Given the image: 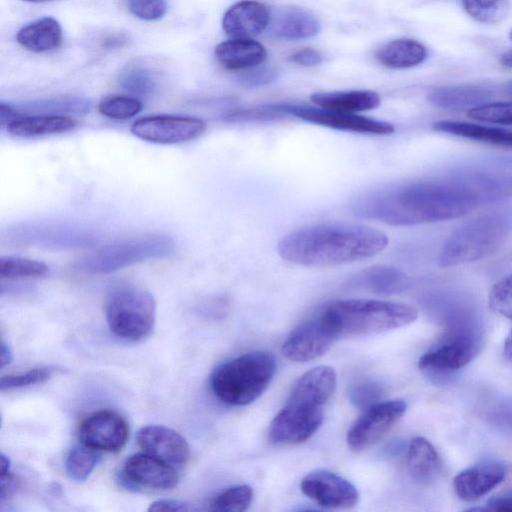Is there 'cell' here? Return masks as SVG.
<instances>
[{
  "label": "cell",
  "instance_id": "60d3db41",
  "mask_svg": "<svg viewBox=\"0 0 512 512\" xmlns=\"http://www.w3.org/2000/svg\"><path fill=\"white\" fill-rule=\"evenodd\" d=\"M468 116L479 121L512 125V102L486 103L470 109Z\"/></svg>",
  "mask_w": 512,
  "mask_h": 512
},
{
  "label": "cell",
  "instance_id": "74e56055",
  "mask_svg": "<svg viewBox=\"0 0 512 512\" xmlns=\"http://www.w3.org/2000/svg\"><path fill=\"white\" fill-rule=\"evenodd\" d=\"M142 103L135 97L110 95L102 98L98 104L99 112L110 119L125 120L137 115Z\"/></svg>",
  "mask_w": 512,
  "mask_h": 512
},
{
  "label": "cell",
  "instance_id": "7dc6e473",
  "mask_svg": "<svg viewBox=\"0 0 512 512\" xmlns=\"http://www.w3.org/2000/svg\"><path fill=\"white\" fill-rule=\"evenodd\" d=\"M484 510L512 512V489L491 497Z\"/></svg>",
  "mask_w": 512,
  "mask_h": 512
},
{
  "label": "cell",
  "instance_id": "52a82bcc",
  "mask_svg": "<svg viewBox=\"0 0 512 512\" xmlns=\"http://www.w3.org/2000/svg\"><path fill=\"white\" fill-rule=\"evenodd\" d=\"M175 250L174 240L164 234H144L104 245L89 253L78 268L90 274H108L126 267L162 259Z\"/></svg>",
  "mask_w": 512,
  "mask_h": 512
},
{
  "label": "cell",
  "instance_id": "e575fe53",
  "mask_svg": "<svg viewBox=\"0 0 512 512\" xmlns=\"http://www.w3.org/2000/svg\"><path fill=\"white\" fill-rule=\"evenodd\" d=\"M49 271V267L34 259L5 256L0 258L1 279H21L42 277Z\"/></svg>",
  "mask_w": 512,
  "mask_h": 512
},
{
  "label": "cell",
  "instance_id": "44dd1931",
  "mask_svg": "<svg viewBox=\"0 0 512 512\" xmlns=\"http://www.w3.org/2000/svg\"><path fill=\"white\" fill-rule=\"evenodd\" d=\"M505 478V467L497 461H485L458 473L453 480L456 495L474 502L487 495Z\"/></svg>",
  "mask_w": 512,
  "mask_h": 512
},
{
  "label": "cell",
  "instance_id": "9c48e42d",
  "mask_svg": "<svg viewBox=\"0 0 512 512\" xmlns=\"http://www.w3.org/2000/svg\"><path fill=\"white\" fill-rule=\"evenodd\" d=\"M105 315L110 330L116 336L138 341L147 337L154 328L155 299L142 288L122 286L107 297Z\"/></svg>",
  "mask_w": 512,
  "mask_h": 512
},
{
  "label": "cell",
  "instance_id": "9a60e30c",
  "mask_svg": "<svg viewBox=\"0 0 512 512\" xmlns=\"http://www.w3.org/2000/svg\"><path fill=\"white\" fill-rule=\"evenodd\" d=\"M205 122L196 117L178 115H152L136 120L131 133L144 141L156 144H180L200 137Z\"/></svg>",
  "mask_w": 512,
  "mask_h": 512
},
{
  "label": "cell",
  "instance_id": "8992f818",
  "mask_svg": "<svg viewBox=\"0 0 512 512\" xmlns=\"http://www.w3.org/2000/svg\"><path fill=\"white\" fill-rule=\"evenodd\" d=\"M512 229V211L502 209L482 214L457 228L444 242L441 267H453L480 260L505 241Z\"/></svg>",
  "mask_w": 512,
  "mask_h": 512
},
{
  "label": "cell",
  "instance_id": "d4e9b609",
  "mask_svg": "<svg viewBox=\"0 0 512 512\" xmlns=\"http://www.w3.org/2000/svg\"><path fill=\"white\" fill-rule=\"evenodd\" d=\"M265 47L251 38H233L215 48L217 61L228 70H247L259 66L266 59Z\"/></svg>",
  "mask_w": 512,
  "mask_h": 512
},
{
  "label": "cell",
  "instance_id": "8fae6325",
  "mask_svg": "<svg viewBox=\"0 0 512 512\" xmlns=\"http://www.w3.org/2000/svg\"><path fill=\"white\" fill-rule=\"evenodd\" d=\"M275 107L282 116L291 115L303 121L336 130L369 135H389L395 129L389 122L368 118L356 113L287 103L275 104Z\"/></svg>",
  "mask_w": 512,
  "mask_h": 512
},
{
  "label": "cell",
  "instance_id": "ee69618b",
  "mask_svg": "<svg viewBox=\"0 0 512 512\" xmlns=\"http://www.w3.org/2000/svg\"><path fill=\"white\" fill-rule=\"evenodd\" d=\"M381 387L373 382H362L353 387L350 392L351 401L358 407L367 408L381 397Z\"/></svg>",
  "mask_w": 512,
  "mask_h": 512
},
{
  "label": "cell",
  "instance_id": "f907efd6",
  "mask_svg": "<svg viewBox=\"0 0 512 512\" xmlns=\"http://www.w3.org/2000/svg\"><path fill=\"white\" fill-rule=\"evenodd\" d=\"M503 353L505 358L512 363V329L508 333L503 346Z\"/></svg>",
  "mask_w": 512,
  "mask_h": 512
},
{
  "label": "cell",
  "instance_id": "83f0119b",
  "mask_svg": "<svg viewBox=\"0 0 512 512\" xmlns=\"http://www.w3.org/2000/svg\"><path fill=\"white\" fill-rule=\"evenodd\" d=\"M63 39L60 23L53 17H42L19 29L16 40L24 49L43 53L57 49Z\"/></svg>",
  "mask_w": 512,
  "mask_h": 512
},
{
  "label": "cell",
  "instance_id": "f1b7e54d",
  "mask_svg": "<svg viewBox=\"0 0 512 512\" xmlns=\"http://www.w3.org/2000/svg\"><path fill=\"white\" fill-rule=\"evenodd\" d=\"M310 99L318 107L346 113L368 111L380 105L378 93L372 90L315 92Z\"/></svg>",
  "mask_w": 512,
  "mask_h": 512
},
{
  "label": "cell",
  "instance_id": "e0dca14e",
  "mask_svg": "<svg viewBox=\"0 0 512 512\" xmlns=\"http://www.w3.org/2000/svg\"><path fill=\"white\" fill-rule=\"evenodd\" d=\"M300 487L303 494L326 509H349L359 500L358 490L350 481L326 470L309 473Z\"/></svg>",
  "mask_w": 512,
  "mask_h": 512
},
{
  "label": "cell",
  "instance_id": "3957f363",
  "mask_svg": "<svg viewBox=\"0 0 512 512\" xmlns=\"http://www.w3.org/2000/svg\"><path fill=\"white\" fill-rule=\"evenodd\" d=\"M336 384L337 375L330 366H318L303 374L272 420L269 441L276 445H294L311 438L323 422L324 407Z\"/></svg>",
  "mask_w": 512,
  "mask_h": 512
},
{
  "label": "cell",
  "instance_id": "11a10c76",
  "mask_svg": "<svg viewBox=\"0 0 512 512\" xmlns=\"http://www.w3.org/2000/svg\"><path fill=\"white\" fill-rule=\"evenodd\" d=\"M510 38H511V40H512V30H511V32H510Z\"/></svg>",
  "mask_w": 512,
  "mask_h": 512
},
{
  "label": "cell",
  "instance_id": "b9f144b4",
  "mask_svg": "<svg viewBox=\"0 0 512 512\" xmlns=\"http://www.w3.org/2000/svg\"><path fill=\"white\" fill-rule=\"evenodd\" d=\"M135 17L146 21L161 19L167 12L166 0H123Z\"/></svg>",
  "mask_w": 512,
  "mask_h": 512
},
{
  "label": "cell",
  "instance_id": "d6986e66",
  "mask_svg": "<svg viewBox=\"0 0 512 512\" xmlns=\"http://www.w3.org/2000/svg\"><path fill=\"white\" fill-rule=\"evenodd\" d=\"M123 478L131 486L155 490L171 489L179 480L174 467L147 453L134 454L125 461Z\"/></svg>",
  "mask_w": 512,
  "mask_h": 512
},
{
  "label": "cell",
  "instance_id": "ffe728a7",
  "mask_svg": "<svg viewBox=\"0 0 512 512\" xmlns=\"http://www.w3.org/2000/svg\"><path fill=\"white\" fill-rule=\"evenodd\" d=\"M320 29L319 20L310 11L295 6H284L270 12L266 30L272 38L297 41L317 35Z\"/></svg>",
  "mask_w": 512,
  "mask_h": 512
},
{
  "label": "cell",
  "instance_id": "6da1fadb",
  "mask_svg": "<svg viewBox=\"0 0 512 512\" xmlns=\"http://www.w3.org/2000/svg\"><path fill=\"white\" fill-rule=\"evenodd\" d=\"M475 201L446 179L388 185L359 195L351 205L363 219L393 226H414L459 218Z\"/></svg>",
  "mask_w": 512,
  "mask_h": 512
},
{
  "label": "cell",
  "instance_id": "bcb514c9",
  "mask_svg": "<svg viewBox=\"0 0 512 512\" xmlns=\"http://www.w3.org/2000/svg\"><path fill=\"white\" fill-rule=\"evenodd\" d=\"M289 60L301 66L311 67L320 64L323 56L317 50L305 48L292 53Z\"/></svg>",
  "mask_w": 512,
  "mask_h": 512
},
{
  "label": "cell",
  "instance_id": "2e32d148",
  "mask_svg": "<svg viewBox=\"0 0 512 512\" xmlns=\"http://www.w3.org/2000/svg\"><path fill=\"white\" fill-rule=\"evenodd\" d=\"M82 444L97 451L118 452L129 437L126 420L111 410H100L85 417L78 428Z\"/></svg>",
  "mask_w": 512,
  "mask_h": 512
},
{
  "label": "cell",
  "instance_id": "277c9868",
  "mask_svg": "<svg viewBox=\"0 0 512 512\" xmlns=\"http://www.w3.org/2000/svg\"><path fill=\"white\" fill-rule=\"evenodd\" d=\"M320 308L339 338L387 332L418 317L414 306L377 299L334 300Z\"/></svg>",
  "mask_w": 512,
  "mask_h": 512
},
{
  "label": "cell",
  "instance_id": "5bb4252c",
  "mask_svg": "<svg viewBox=\"0 0 512 512\" xmlns=\"http://www.w3.org/2000/svg\"><path fill=\"white\" fill-rule=\"evenodd\" d=\"M16 242L53 249L86 247L96 237L88 229L74 224L30 222L13 229L11 235Z\"/></svg>",
  "mask_w": 512,
  "mask_h": 512
},
{
  "label": "cell",
  "instance_id": "7c38bea8",
  "mask_svg": "<svg viewBox=\"0 0 512 512\" xmlns=\"http://www.w3.org/2000/svg\"><path fill=\"white\" fill-rule=\"evenodd\" d=\"M338 338L319 308L290 332L282 345V353L290 361L308 362L325 354Z\"/></svg>",
  "mask_w": 512,
  "mask_h": 512
},
{
  "label": "cell",
  "instance_id": "c3c4849f",
  "mask_svg": "<svg viewBox=\"0 0 512 512\" xmlns=\"http://www.w3.org/2000/svg\"><path fill=\"white\" fill-rule=\"evenodd\" d=\"M490 418L496 425L512 430V402L503 403L494 408Z\"/></svg>",
  "mask_w": 512,
  "mask_h": 512
},
{
  "label": "cell",
  "instance_id": "5b68a950",
  "mask_svg": "<svg viewBox=\"0 0 512 512\" xmlns=\"http://www.w3.org/2000/svg\"><path fill=\"white\" fill-rule=\"evenodd\" d=\"M276 371L275 357L267 351H253L220 364L213 371L210 385L222 402L244 406L266 390Z\"/></svg>",
  "mask_w": 512,
  "mask_h": 512
},
{
  "label": "cell",
  "instance_id": "7a4b0ae2",
  "mask_svg": "<svg viewBox=\"0 0 512 512\" xmlns=\"http://www.w3.org/2000/svg\"><path fill=\"white\" fill-rule=\"evenodd\" d=\"M388 243L387 235L373 227L326 222L290 232L278 242L277 251L291 264L336 266L371 258L381 253Z\"/></svg>",
  "mask_w": 512,
  "mask_h": 512
},
{
  "label": "cell",
  "instance_id": "ab89813d",
  "mask_svg": "<svg viewBox=\"0 0 512 512\" xmlns=\"http://www.w3.org/2000/svg\"><path fill=\"white\" fill-rule=\"evenodd\" d=\"M488 302L492 311L512 319V272L493 285Z\"/></svg>",
  "mask_w": 512,
  "mask_h": 512
},
{
  "label": "cell",
  "instance_id": "f546056e",
  "mask_svg": "<svg viewBox=\"0 0 512 512\" xmlns=\"http://www.w3.org/2000/svg\"><path fill=\"white\" fill-rule=\"evenodd\" d=\"M427 57V50L420 42L401 38L392 40L375 54L376 60L383 66L393 69H405L421 64Z\"/></svg>",
  "mask_w": 512,
  "mask_h": 512
},
{
  "label": "cell",
  "instance_id": "cb8c5ba5",
  "mask_svg": "<svg viewBox=\"0 0 512 512\" xmlns=\"http://www.w3.org/2000/svg\"><path fill=\"white\" fill-rule=\"evenodd\" d=\"M78 121L68 115L23 114L17 115L7 125V132L18 138H35L71 131Z\"/></svg>",
  "mask_w": 512,
  "mask_h": 512
},
{
  "label": "cell",
  "instance_id": "ba28073f",
  "mask_svg": "<svg viewBox=\"0 0 512 512\" xmlns=\"http://www.w3.org/2000/svg\"><path fill=\"white\" fill-rule=\"evenodd\" d=\"M446 180L465 191L476 205L512 196V157L490 156L456 166Z\"/></svg>",
  "mask_w": 512,
  "mask_h": 512
},
{
  "label": "cell",
  "instance_id": "f6af8a7d",
  "mask_svg": "<svg viewBox=\"0 0 512 512\" xmlns=\"http://www.w3.org/2000/svg\"><path fill=\"white\" fill-rule=\"evenodd\" d=\"M202 508L186 501L175 499H159L150 504L149 512H198Z\"/></svg>",
  "mask_w": 512,
  "mask_h": 512
},
{
  "label": "cell",
  "instance_id": "db71d44e",
  "mask_svg": "<svg viewBox=\"0 0 512 512\" xmlns=\"http://www.w3.org/2000/svg\"><path fill=\"white\" fill-rule=\"evenodd\" d=\"M22 1L32 2V3H42V2H48V1H53V0H22Z\"/></svg>",
  "mask_w": 512,
  "mask_h": 512
},
{
  "label": "cell",
  "instance_id": "681fc988",
  "mask_svg": "<svg viewBox=\"0 0 512 512\" xmlns=\"http://www.w3.org/2000/svg\"><path fill=\"white\" fill-rule=\"evenodd\" d=\"M12 358L13 352L11 346L2 338L0 347V367L3 368L8 365L12 361Z\"/></svg>",
  "mask_w": 512,
  "mask_h": 512
},
{
  "label": "cell",
  "instance_id": "484cf974",
  "mask_svg": "<svg viewBox=\"0 0 512 512\" xmlns=\"http://www.w3.org/2000/svg\"><path fill=\"white\" fill-rule=\"evenodd\" d=\"M492 95V90L486 86L465 84L436 87L429 92L428 100L432 105L442 109L470 110L486 104Z\"/></svg>",
  "mask_w": 512,
  "mask_h": 512
},
{
  "label": "cell",
  "instance_id": "8d00e7d4",
  "mask_svg": "<svg viewBox=\"0 0 512 512\" xmlns=\"http://www.w3.org/2000/svg\"><path fill=\"white\" fill-rule=\"evenodd\" d=\"M253 498L249 485L241 484L227 488L210 503V510L217 512H243L248 509Z\"/></svg>",
  "mask_w": 512,
  "mask_h": 512
},
{
  "label": "cell",
  "instance_id": "816d5d0a",
  "mask_svg": "<svg viewBox=\"0 0 512 512\" xmlns=\"http://www.w3.org/2000/svg\"><path fill=\"white\" fill-rule=\"evenodd\" d=\"M499 61L502 66L512 68V49L503 53Z\"/></svg>",
  "mask_w": 512,
  "mask_h": 512
},
{
  "label": "cell",
  "instance_id": "4dcf8cb0",
  "mask_svg": "<svg viewBox=\"0 0 512 512\" xmlns=\"http://www.w3.org/2000/svg\"><path fill=\"white\" fill-rule=\"evenodd\" d=\"M433 129L438 132L469 138L496 146L512 148V132L501 128L460 121L442 120L435 122Z\"/></svg>",
  "mask_w": 512,
  "mask_h": 512
},
{
  "label": "cell",
  "instance_id": "4fadbf2b",
  "mask_svg": "<svg viewBox=\"0 0 512 512\" xmlns=\"http://www.w3.org/2000/svg\"><path fill=\"white\" fill-rule=\"evenodd\" d=\"M406 407L403 400H389L365 408L347 432L349 448L361 452L375 445L403 416Z\"/></svg>",
  "mask_w": 512,
  "mask_h": 512
},
{
  "label": "cell",
  "instance_id": "4316f807",
  "mask_svg": "<svg viewBox=\"0 0 512 512\" xmlns=\"http://www.w3.org/2000/svg\"><path fill=\"white\" fill-rule=\"evenodd\" d=\"M407 468L411 478L420 485H430L439 477L442 463L436 448L424 437L411 440L407 450Z\"/></svg>",
  "mask_w": 512,
  "mask_h": 512
},
{
  "label": "cell",
  "instance_id": "30bf717a",
  "mask_svg": "<svg viewBox=\"0 0 512 512\" xmlns=\"http://www.w3.org/2000/svg\"><path fill=\"white\" fill-rule=\"evenodd\" d=\"M480 333L473 327L450 331L438 344L424 353L418 362L422 371L448 373L468 365L480 351Z\"/></svg>",
  "mask_w": 512,
  "mask_h": 512
},
{
  "label": "cell",
  "instance_id": "d6a6232c",
  "mask_svg": "<svg viewBox=\"0 0 512 512\" xmlns=\"http://www.w3.org/2000/svg\"><path fill=\"white\" fill-rule=\"evenodd\" d=\"M100 460L97 450L84 444L74 446L65 461L67 475L74 481L86 480Z\"/></svg>",
  "mask_w": 512,
  "mask_h": 512
},
{
  "label": "cell",
  "instance_id": "7402d4cb",
  "mask_svg": "<svg viewBox=\"0 0 512 512\" xmlns=\"http://www.w3.org/2000/svg\"><path fill=\"white\" fill-rule=\"evenodd\" d=\"M269 9L255 0H242L232 5L224 14L222 27L233 38H251L267 29Z\"/></svg>",
  "mask_w": 512,
  "mask_h": 512
},
{
  "label": "cell",
  "instance_id": "7bdbcfd3",
  "mask_svg": "<svg viewBox=\"0 0 512 512\" xmlns=\"http://www.w3.org/2000/svg\"><path fill=\"white\" fill-rule=\"evenodd\" d=\"M281 71L273 66L251 68L244 73L240 82L248 88H257L274 82L280 76Z\"/></svg>",
  "mask_w": 512,
  "mask_h": 512
},
{
  "label": "cell",
  "instance_id": "f35d334b",
  "mask_svg": "<svg viewBox=\"0 0 512 512\" xmlns=\"http://www.w3.org/2000/svg\"><path fill=\"white\" fill-rule=\"evenodd\" d=\"M57 368L53 366H42L30 369L24 373L8 375L1 378L0 389L12 390L29 387L49 380Z\"/></svg>",
  "mask_w": 512,
  "mask_h": 512
},
{
  "label": "cell",
  "instance_id": "1f68e13d",
  "mask_svg": "<svg viewBox=\"0 0 512 512\" xmlns=\"http://www.w3.org/2000/svg\"><path fill=\"white\" fill-rule=\"evenodd\" d=\"M17 115L23 114H84L89 111L90 103L78 97H57L38 100L20 105H11Z\"/></svg>",
  "mask_w": 512,
  "mask_h": 512
},
{
  "label": "cell",
  "instance_id": "d590c367",
  "mask_svg": "<svg viewBox=\"0 0 512 512\" xmlns=\"http://www.w3.org/2000/svg\"><path fill=\"white\" fill-rule=\"evenodd\" d=\"M119 85L126 91L145 96L156 88V81L151 71L139 63L128 64L119 74Z\"/></svg>",
  "mask_w": 512,
  "mask_h": 512
},
{
  "label": "cell",
  "instance_id": "836d02e7",
  "mask_svg": "<svg viewBox=\"0 0 512 512\" xmlns=\"http://www.w3.org/2000/svg\"><path fill=\"white\" fill-rule=\"evenodd\" d=\"M464 10L480 23L496 24L509 14L510 0H462Z\"/></svg>",
  "mask_w": 512,
  "mask_h": 512
},
{
  "label": "cell",
  "instance_id": "f5cc1de1",
  "mask_svg": "<svg viewBox=\"0 0 512 512\" xmlns=\"http://www.w3.org/2000/svg\"><path fill=\"white\" fill-rule=\"evenodd\" d=\"M505 89H506V92H507L509 95H511V96H512V81H510V82H508V83L506 84V88H505Z\"/></svg>",
  "mask_w": 512,
  "mask_h": 512
},
{
  "label": "cell",
  "instance_id": "603a6c76",
  "mask_svg": "<svg viewBox=\"0 0 512 512\" xmlns=\"http://www.w3.org/2000/svg\"><path fill=\"white\" fill-rule=\"evenodd\" d=\"M351 289L364 290L377 295L402 292L409 286L407 275L396 267L375 265L356 272L346 284Z\"/></svg>",
  "mask_w": 512,
  "mask_h": 512
},
{
  "label": "cell",
  "instance_id": "ac0fdd59",
  "mask_svg": "<svg viewBox=\"0 0 512 512\" xmlns=\"http://www.w3.org/2000/svg\"><path fill=\"white\" fill-rule=\"evenodd\" d=\"M136 439L145 453L174 468L182 467L189 459L190 450L187 441L171 428L148 425L138 431Z\"/></svg>",
  "mask_w": 512,
  "mask_h": 512
}]
</instances>
